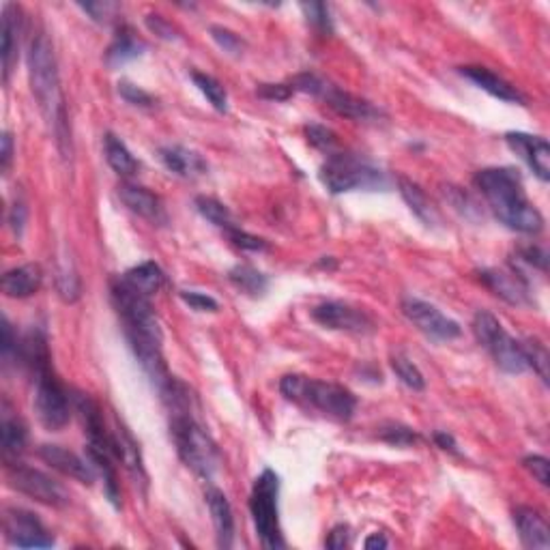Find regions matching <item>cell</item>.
<instances>
[{"label":"cell","mask_w":550,"mask_h":550,"mask_svg":"<svg viewBox=\"0 0 550 550\" xmlns=\"http://www.w3.org/2000/svg\"><path fill=\"white\" fill-rule=\"evenodd\" d=\"M473 183L501 224L525 235H537L544 228V217L527 198L520 174L514 168H484L476 174Z\"/></svg>","instance_id":"cell-1"},{"label":"cell","mask_w":550,"mask_h":550,"mask_svg":"<svg viewBox=\"0 0 550 550\" xmlns=\"http://www.w3.org/2000/svg\"><path fill=\"white\" fill-rule=\"evenodd\" d=\"M29 74L31 86L43 117L52 125V132L58 143L67 140V123H65V106L61 95V82H58L57 57L48 35H37L29 50Z\"/></svg>","instance_id":"cell-2"},{"label":"cell","mask_w":550,"mask_h":550,"mask_svg":"<svg viewBox=\"0 0 550 550\" xmlns=\"http://www.w3.org/2000/svg\"><path fill=\"white\" fill-rule=\"evenodd\" d=\"M280 391L286 400L312 406L336 422H348L355 415L357 397L342 385L308 379L301 374H286L280 380Z\"/></svg>","instance_id":"cell-3"},{"label":"cell","mask_w":550,"mask_h":550,"mask_svg":"<svg viewBox=\"0 0 550 550\" xmlns=\"http://www.w3.org/2000/svg\"><path fill=\"white\" fill-rule=\"evenodd\" d=\"M170 430L179 456H181V460L189 469L206 479L220 469L217 445L209 437V432L192 417V413H174Z\"/></svg>","instance_id":"cell-4"},{"label":"cell","mask_w":550,"mask_h":550,"mask_svg":"<svg viewBox=\"0 0 550 550\" xmlns=\"http://www.w3.org/2000/svg\"><path fill=\"white\" fill-rule=\"evenodd\" d=\"M320 181L331 194L388 188V177L383 170L353 153H331L327 157L320 168Z\"/></svg>","instance_id":"cell-5"},{"label":"cell","mask_w":550,"mask_h":550,"mask_svg":"<svg viewBox=\"0 0 550 550\" xmlns=\"http://www.w3.org/2000/svg\"><path fill=\"white\" fill-rule=\"evenodd\" d=\"M277 497H280V477L275 471L265 469L256 477L252 497H249V511H252L256 533H258L265 548L286 546L284 537H282Z\"/></svg>","instance_id":"cell-6"},{"label":"cell","mask_w":550,"mask_h":550,"mask_svg":"<svg viewBox=\"0 0 550 550\" xmlns=\"http://www.w3.org/2000/svg\"><path fill=\"white\" fill-rule=\"evenodd\" d=\"M473 334H476L479 345L493 355L494 363H497L503 372L522 374L529 370L522 345L503 329V325L499 323V319L494 314L484 312V310L477 312L476 319H473Z\"/></svg>","instance_id":"cell-7"},{"label":"cell","mask_w":550,"mask_h":550,"mask_svg":"<svg viewBox=\"0 0 550 550\" xmlns=\"http://www.w3.org/2000/svg\"><path fill=\"white\" fill-rule=\"evenodd\" d=\"M72 402L61 380L54 377L52 368L35 374V411L48 430H63L72 417Z\"/></svg>","instance_id":"cell-8"},{"label":"cell","mask_w":550,"mask_h":550,"mask_svg":"<svg viewBox=\"0 0 550 550\" xmlns=\"http://www.w3.org/2000/svg\"><path fill=\"white\" fill-rule=\"evenodd\" d=\"M9 484L18 493L39 501L43 505H50V508H65V505H69V493L65 490L63 484H58L57 479L46 476L43 471L32 469V467L20 465V462L9 465Z\"/></svg>","instance_id":"cell-9"},{"label":"cell","mask_w":550,"mask_h":550,"mask_svg":"<svg viewBox=\"0 0 550 550\" xmlns=\"http://www.w3.org/2000/svg\"><path fill=\"white\" fill-rule=\"evenodd\" d=\"M4 537L18 548H50L54 537L32 511L11 508L4 511Z\"/></svg>","instance_id":"cell-10"},{"label":"cell","mask_w":550,"mask_h":550,"mask_svg":"<svg viewBox=\"0 0 550 550\" xmlns=\"http://www.w3.org/2000/svg\"><path fill=\"white\" fill-rule=\"evenodd\" d=\"M402 312L422 334L434 337V340H454L462 331L456 320L448 319L439 308H434L428 301H422V299H405L402 301Z\"/></svg>","instance_id":"cell-11"},{"label":"cell","mask_w":550,"mask_h":550,"mask_svg":"<svg viewBox=\"0 0 550 550\" xmlns=\"http://www.w3.org/2000/svg\"><path fill=\"white\" fill-rule=\"evenodd\" d=\"M312 319L320 327L331 331H346V334H372L374 323L363 310L348 306L342 301H323L312 310Z\"/></svg>","instance_id":"cell-12"},{"label":"cell","mask_w":550,"mask_h":550,"mask_svg":"<svg viewBox=\"0 0 550 550\" xmlns=\"http://www.w3.org/2000/svg\"><path fill=\"white\" fill-rule=\"evenodd\" d=\"M316 97H320V100H323L336 114H340V117L345 118H351V121L374 123L380 118V110L379 108H374L372 103L362 100V97L351 95V92L337 89V86L329 84V82L325 80L320 82Z\"/></svg>","instance_id":"cell-13"},{"label":"cell","mask_w":550,"mask_h":550,"mask_svg":"<svg viewBox=\"0 0 550 550\" xmlns=\"http://www.w3.org/2000/svg\"><path fill=\"white\" fill-rule=\"evenodd\" d=\"M505 143L531 168L542 183L550 181V144L546 138L525 132H510L505 134Z\"/></svg>","instance_id":"cell-14"},{"label":"cell","mask_w":550,"mask_h":550,"mask_svg":"<svg viewBox=\"0 0 550 550\" xmlns=\"http://www.w3.org/2000/svg\"><path fill=\"white\" fill-rule=\"evenodd\" d=\"M39 456L46 465H50L52 469L63 473V476L75 479V482L86 484V486L95 482L97 473L92 469L89 458H80L78 454L61 448V445H41Z\"/></svg>","instance_id":"cell-15"},{"label":"cell","mask_w":550,"mask_h":550,"mask_svg":"<svg viewBox=\"0 0 550 550\" xmlns=\"http://www.w3.org/2000/svg\"><path fill=\"white\" fill-rule=\"evenodd\" d=\"M479 280L486 284L494 295L505 299L514 306H522L529 301V286L519 271H503V269H488L479 274Z\"/></svg>","instance_id":"cell-16"},{"label":"cell","mask_w":550,"mask_h":550,"mask_svg":"<svg viewBox=\"0 0 550 550\" xmlns=\"http://www.w3.org/2000/svg\"><path fill=\"white\" fill-rule=\"evenodd\" d=\"M118 196H121L123 205L135 215L144 217V220L153 222V224H163L166 222V211H163L162 200L151 192V189L140 188V185L123 183L118 188Z\"/></svg>","instance_id":"cell-17"},{"label":"cell","mask_w":550,"mask_h":550,"mask_svg":"<svg viewBox=\"0 0 550 550\" xmlns=\"http://www.w3.org/2000/svg\"><path fill=\"white\" fill-rule=\"evenodd\" d=\"M206 505H209L211 520H214L217 546L231 548L232 540H235V516H232V508L228 503L226 494L220 488H206L205 493Z\"/></svg>","instance_id":"cell-18"},{"label":"cell","mask_w":550,"mask_h":550,"mask_svg":"<svg viewBox=\"0 0 550 550\" xmlns=\"http://www.w3.org/2000/svg\"><path fill=\"white\" fill-rule=\"evenodd\" d=\"M460 74L465 75V78H469L473 84L479 86L482 91H486L488 95L497 97L501 101H508V103H525V95L516 89L514 84H510L508 80L501 78L494 72H490L486 67H462Z\"/></svg>","instance_id":"cell-19"},{"label":"cell","mask_w":550,"mask_h":550,"mask_svg":"<svg viewBox=\"0 0 550 550\" xmlns=\"http://www.w3.org/2000/svg\"><path fill=\"white\" fill-rule=\"evenodd\" d=\"M160 160L168 170L179 174L183 179H196L206 172V162L196 151L185 149L181 144L162 146Z\"/></svg>","instance_id":"cell-20"},{"label":"cell","mask_w":550,"mask_h":550,"mask_svg":"<svg viewBox=\"0 0 550 550\" xmlns=\"http://www.w3.org/2000/svg\"><path fill=\"white\" fill-rule=\"evenodd\" d=\"M514 522L519 527L520 542L527 548H548L550 546V529L548 522L537 510L519 508L514 511Z\"/></svg>","instance_id":"cell-21"},{"label":"cell","mask_w":550,"mask_h":550,"mask_svg":"<svg viewBox=\"0 0 550 550\" xmlns=\"http://www.w3.org/2000/svg\"><path fill=\"white\" fill-rule=\"evenodd\" d=\"M43 274L39 265H22L3 275V292L11 299L32 297L41 288Z\"/></svg>","instance_id":"cell-22"},{"label":"cell","mask_w":550,"mask_h":550,"mask_svg":"<svg viewBox=\"0 0 550 550\" xmlns=\"http://www.w3.org/2000/svg\"><path fill=\"white\" fill-rule=\"evenodd\" d=\"M112 448H114V458L121 460L125 465V469L135 479L144 482L146 473L143 465V456H140V448L135 443L132 434L127 432V428L117 426V430H112Z\"/></svg>","instance_id":"cell-23"},{"label":"cell","mask_w":550,"mask_h":550,"mask_svg":"<svg viewBox=\"0 0 550 550\" xmlns=\"http://www.w3.org/2000/svg\"><path fill=\"white\" fill-rule=\"evenodd\" d=\"M86 458H89L97 476L103 479V493H106L108 501H110L114 508H121V488H118L117 469H114V465H112L114 456L100 448H92V445H89V448H86Z\"/></svg>","instance_id":"cell-24"},{"label":"cell","mask_w":550,"mask_h":550,"mask_svg":"<svg viewBox=\"0 0 550 550\" xmlns=\"http://www.w3.org/2000/svg\"><path fill=\"white\" fill-rule=\"evenodd\" d=\"M144 43L134 35L132 29H121L114 37V41L110 43L106 52V65L108 67L117 69L123 67V65L135 61L144 54Z\"/></svg>","instance_id":"cell-25"},{"label":"cell","mask_w":550,"mask_h":550,"mask_svg":"<svg viewBox=\"0 0 550 550\" xmlns=\"http://www.w3.org/2000/svg\"><path fill=\"white\" fill-rule=\"evenodd\" d=\"M3 454L7 465H13L24 454L26 441H29V432H26L24 422L18 415H11V411L3 413Z\"/></svg>","instance_id":"cell-26"},{"label":"cell","mask_w":550,"mask_h":550,"mask_svg":"<svg viewBox=\"0 0 550 550\" xmlns=\"http://www.w3.org/2000/svg\"><path fill=\"white\" fill-rule=\"evenodd\" d=\"M123 280L138 292H143V295L153 297L155 292H160L163 282H166V275H163L162 266L155 260H144V263L132 266L123 275Z\"/></svg>","instance_id":"cell-27"},{"label":"cell","mask_w":550,"mask_h":550,"mask_svg":"<svg viewBox=\"0 0 550 550\" xmlns=\"http://www.w3.org/2000/svg\"><path fill=\"white\" fill-rule=\"evenodd\" d=\"M20 41V11L13 4H4L3 9V69L4 80L9 78L13 57L18 52Z\"/></svg>","instance_id":"cell-28"},{"label":"cell","mask_w":550,"mask_h":550,"mask_svg":"<svg viewBox=\"0 0 550 550\" xmlns=\"http://www.w3.org/2000/svg\"><path fill=\"white\" fill-rule=\"evenodd\" d=\"M103 151H106V160L110 163V168L121 177H134L138 172V162L132 155V151L127 149V144L123 143L118 135L106 134L103 138Z\"/></svg>","instance_id":"cell-29"},{"label":"cell","mask_w":550,"mask_h":550,"mask_svg":"<svg viewBox=\"0 0 550 550\" xmlns=\"http://www.w3.org/2000/svg\"><path fill=\"white\" fill-rule=\"evenodd\" d=\"M397 188H400V194L402 198H405V203L411 206V211L419 217V220L426 222L428 226L439 220L437 211H434L432 203L428 200L426 192H423L417 183L408 181V179H400V181H397Z\"/></svg>","instance_id":"cell-30"},{"label":"cell","mask_w":550,"mask_h":550,"mask_svg":"<svg viewBox=\"0 0 550 550\" xmlns=\"http://www.w3.org/2000/svg\"><path fill=\"white\" fill-rule=\"evenodd\" d=\"M228 277H231V282L239 288V291L248 292V295H252V297L263 295V292L266 291V286H269L266 275H263L258 269H254V266H249V265L232 266V269L228 271Z\"/></svg>","instance_id":"cell-31"},{"label":"cell","mask_w":550,"mask_h":550,"mask_svg":"<svg viewBox=\"0 0 550 550\" xmlns=\"http://www.w3.org/2000/svg\"><path fill=\"white\" fill-rule=\"evenodd\" d=\"M196 209H198V214L205 217V220H209L211 224L220 226V228H231L235 226L232 224V214L231 209L224 203H220V200L211 198V196H198L196 198Z\"/></svg>","instance_id":"cell-32"},{"label":"cell","mask_w":550,"mask_h":550,"mask_svg":"<svg viewBox=\"0 0 550 550\" xmlns=\"http://www.w3.org/2000/svg\"><path fill=\"white\" fill-rule=\"evenodd\" d=\"M192 80H194V84L198 86V91L203 92V95L206 97V100H209V103L215 108L217 112H228L226 89L214 78V75L194 72Z\"/></svg>","instance_id":"cell-33"},{"label":"cell","mask_w":550,"mask_h":550,"mask_svg":"<svg viewBox=\"0 0 550 550\" xmlns=\"http://www.w3.org/2000/svg\"><path fill=\"white\" fill-rule=\"evenodd\" d=\"M379 439L389 445H396V448H411V445L422 441L415 430L402 426V423H385V426L379 430Z\"/></svg>","instance_id":"cell-34"},{"label":"cell","mask_w":550,"mask_h":550,"mask_svg":"<svg viewBox=\"0 0 550 550\" xmlns=\"http://www.w3.org/2000/svg\"><path fill=\"white\" fill-rule=\"evenodd\" d=\"M391 368H394L396 377L406 385L408 389L413 391H423L426 388V380H423V374L419 372V368L413 362H408L406 357L396 355L391 359Z\"/></svg>","instance_id":"cell-35"},{"label":"cell","mask_w":550,"mask_h":550,"mask_svg":"<svg viewBox=\"0 0 550 550\" xmlns=\"http://www.w3.org/2000/svg\"><path fill=\"white\" fill-rule=\"evenodd\" d=\"M522 351H525L527 363H529V368L536 370L537 374H540V379L544 383H548V351L546 346L540 345L537 340H527L520 342Z\"/></svg>","instance_id":"cell-36"},{"label":"cell","mask_w":550,"mask_h":550,"mask_svg":"<svg viewBox=\"0 0 550 550\" xmlns=\"http://www.w3.org/2000/svg\"><path fill=\"white\" fill-rule=\"evenodd\" d=\"M303 15H306L310 24L314 26L316 31L320 32H331L334 31V26H331V18H329V9H327V4L323 3H303L301 4Z\"/></svg>","instance_id":"cell-37"},{"label":"cell","mask_w":550,"mask_h":550,"mask_svg":"<svg viewBox=\"0 0 550 550\" xmlns=\"http://www.w3.org/2000/svg\"><path fill=\"white\" fill-rule=\"evenodd\" d=\"M57 286L65 301H75V299L80 297V277L75 275L72 266H63V269L58 271Z\"/></svg>","instance_id":"cell-38"},{"label":"cell","mask_w":550,"mask_h":550,"mask_svg":"<svg viewBox=\"0 0 550 550\" xmlns=\"http://www.w3.org/2000/svg\"><path fill=\"white\" fill-rule=\"evenodd\" d=\"M211 37H214V41L217 46L222 48V50L228 54H239L243 52V39L237 35V32L224 29V26H211Z\"/></svg>","instance_id":"cell-39"},{"label":"cell","mask_w":550,"mask_h":550,"mask_svg":"<svg viewBox=\"0 0 550 550\" xmlns=\"http://www.w3.org/2000/svg\"><path fill=\"white\" fill-rule=\"evenodd\" d=\"M118 95H121L127 103H132V106H138V108H151L155 103V100L149 95V92H146L144 89H140V86L132 84V82H127V80L118 82Z\"/></svg>","instance_id":"cell-40"},{"label":"cell","mask_w":550,"mask_h":550,"mask_svg":"<svg viewBox=\"0 0 550 550\" xmlns=\"http://www.w3.org/2000/svg\"><path fill=\"white\" fill-rule=\"evenodd\" d=\"M226 235H228V239H231L232 243L237 245V248L248 249V252H263V249H266L265 239L249 235V232H245V231H241V228H237V226L226 228Z\"/></svg>","instance_id":"cell-41"},{"label":"cell","mask_w":550,"mask_h":550,"mask_svg":"<svg viewBox=\"0 0 550 550\" xmlns=\"http://www.w3.org/2000/svg\"><path fill=\"white\" fill-rule=\"evenodd\" d=\"M310 144L316 146V149L320 151H331L337 144L336 134L331 132L329 127H325V125H308L306 129Z\"/></svg>","instance_id":"cell-42"},{"label":"cell","mask_w":550,"mask_h":550,"mask_svg":"<svg viewBox=\"0 0 550 550\" xmlns=\"http://www.w3.org/2000/svg\"><path fill=\"white\" fill-rule=\"evenodd\" d=\"M181 299L196 312H217L220 303L214 297L200 291H181Z\"/></svg>","instance_id":"cell-43"},{"label":"cell","mask_w":550,"mask_h":550,"mask_svg":"<svg viewBox=\"0 0 550 550\" xmlns=\"http://www.w3.org/2000/svg\"><path fill=\"white\" fill-rule=\"evenodd\" d=\"M525 469L531 473L542 486H548L550 484V462L544 458V456H529V458L522 460Z\"/></svg>","instance_id":"cell-44"},{"label":"cell","mask_w":550,"mask_h":550,"mask_svg":"<svg viewBox=\"0 0 550 550\" xmlns=\"http://www.w3.org/2000/svg\"><path fill=\"white\" fill-rule=\"evenodd\" d=\"M80 9L84 13H89L95 22H110L114 18V13L118 11V4L114 3H86L80 4Z\"/></svg>","instance_id":"cell-45"},{"label":"cell","mask_w":550,"mask_h":550,"mask_svg":"<svg viewBox=\"0 0 550 550\" xmlns=\"http://www.w3.org/2000/svg\"><path fill=\"white\" fill-rule=\"evenodd\" d=\"M520 260H522V263L536 266V269L546 271L548 254L544 252L542 248H537V245H529V248H522L520 249Z\"/></svg>","instance_id":"cell-46"},{"label":"cell","mask_w":550,"mask_h":550,"mask_svg":"<svg viewBox=\"0 0 550 550\" xmlns=\"http://www.w3.org/2000/svg\"><path fill=\"white\" fill-rule=\"evenodd\" d=\"M146 26H149V31H153L155 35H160L162 39H177V31L172 29V24L168 20H163L162 15H153L151 13L149 18H146Z\"/></svg>","instance_id":"cell-47"},{"label":"cell","mask_w":550,"mask_h":550,"mask_svg":"<svg viewBox=\"0 0 550 550\" xmlns=\"http://www.w3.org/2000/svg\"><path fill=\"white\" fill-rule=\"evenodd\" d=\"M258 95L269 101H284L292 95V86L288 84H260Z\"/></svg>","instance_id":"cell-48"},{"label":"cell","mask_w":550,"mask_h":550,"mask_svg":"<svg viewBox=\"0 0 550 550\" xmlns=\"http://www.w3.org/2000/svg\"><path fill=\"white\" fill-rule=\"evenodd\" d=\"M348 542H351V529H348L346 525H337L331 529L329 537H327L325 546L331 550H342L348 546Z\"/></svg>","instance_id":"cell-49"},{"label":"cell","mask_w":550,"mask_h":550,"mask_svg":"<svg viewBox=\"0 0 550 550\" xmlns=\"http://www.w3.org/2000/svg\"><path fill=\"white\" fill-rule=\"evenodd\" d=\"M13 353H18V340L13 337V329L7 319H3V359L4 363H9V359Z\"/></svg>","instance_id":"cell-50"},{"label":"cell","mask_w":550,"mask_h":550,"mask_svg":"<svg viewBox=\"0 0 550 550\" xmlns=\"http://www.w3.org/2000/svg\"><path fill=\"white\" fill-rule=\"evenodd\" d=\"M11 160H13V138H11L9 132L3 134V155H0V162H3V172H7L11 168Z\"/></svg>","instance_id":"cell-51"},{"label":"cell","mask_w":550,"mask_h":550,"mask_svg":"<svg viewBox=\"0 0 550 550\" xmlns=\"http://www.w3.org/2000/svg\"><path fill=\"white\" fill-rule=\"evenodd\" d=\"M26 224V206L18 203L11 209V226H13V231L18 232V235H22V228H24Z\"/></svg>","instance_id":"cell-52"},{"label":"cell","mask_w":550,"mask_h":550,"mask_svg":"<svg viewBox=\"0 0 550 550\" xmlns=\"http://www.w3.org/2000/svg\"><path fill=\"white\" fill-rule=\"evenodd\" d=\"M434 443L439 445L441 450H445V451H451V454H456V448H458V445H456V441H454V437H451V434H448V432H437L434 434Z\"/></svg>","instance_id":"cell-53"},{"label":"cell","mask_w":550,"mask_h":550,"mask_svg":"<svg viewBox=\"0 0 550 550\" xmlns=\"http://www.w3.org/2000/svg\"><path fill=\"white\" fill-rule=\"evenodd\" d=\"M363 546H366L368 550H374V548H388V546H389V542L385 540V537L380 536V533H372V536H370L368 540L363 542Z\"/></svg>","instance_id":"cell-54"}]
</instances>
